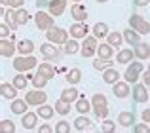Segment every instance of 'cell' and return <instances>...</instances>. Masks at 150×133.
Wrapping results in <instances>:
<instances>
[{
	"instance_id": "1",
	"label": "cell",
	"mask_w": 150,
	"mask_h": 133,
	"mask_svg": "<svg viewBox=\"0 0 150 133\" xmlns=\"http://www.w3.org/2000/svg\"><path fill=\"white\" fill-rule=\"evenodd\" d=\"M91 107L97 118L106 120V116H108V101H106V97L103 93H95L91 97Z\"/></svg>"
},
{
	"instance_id": "2",
	"label": "cell",
	"mask_w": 150,
	"mask_h": 133,
	"mask_svg": "<svg viewBox=\"0 0 150 133\" xmlns=\"http://www.w3.org/2000/svg\"><path fill=\"white\" fill-rule=\"evenodd\" d=\"M69 30H65V29H61V27H53V29H50L48 33H46V38H48V42L50 44H53V46H65L67 42H69Z\"/></svg>"
},
{
	"instance_id": "3",
	"label": "cell",
	"mask_w": 150,
	"mask_h": 133,
	"mask_svg": "<svg viewBox=\"0 0 150 133\" xmlns=\"http://www.w3.org/2000/svg\"><path fill=\"white\" fill-rule=\"evenodd\" d=\"M36 65H40V63H38L36 57H33V55H19V57L13 59V69L17 70V72H27V70L34 69Z\"/></svg>"
},
{
	"instance_id": "4",
	"label": "cell",
	"mask_w": 150,
	"mask_h": 133,
	"mask_svg": "<svg viewBox=\"0 0 150 133\" xmlns=\"http://www.w3.org/2000/svg\"><path fill=\"white\" fill-rule=\"evenodd\" d=\"M129 29L137 30L139 34H148L150 33V23L143 17V15L133 13L131 17H129Z\"/></svg>"
},
{
	"instance_id": "5",
	"label": "cell",
	"mask_w": 150,
	"mask_h": 133,
	"mask_svg": "<svg viewBox=\"0 0 150 133\" xmlns=\"http://www.w3.org/2000/svg\"><path fill=\"white\" fill-rule=\"evenodd\" d=\"M46 99H48V95L42 89H33V91L25 93V101L29 103V107H42V105H46Z\"/></svg>"
},
{
	"instance_id": "6",
	"label": "cell",
	"mask_w": 150,
	"mask_h": 133,
	"mask_svg": "<svg viewBox=\"0 0 150 133\" xmlns=\"http://www.w3.org/2000/svg\"><path fill=\"white\" fill-rule=\"evenodd\" d=\"M144 70V66H143V63H131L125 69V72H124V78H125V82L127 84H135L137 80H139V76H141V72Z\"/></svg>"
},
{
	"instance_id": "7",
	"label": "cell",
	"mask_w": 150,
	"mask_h": 133,
	"mask_svg": "<svg viewBox=\"0 0 150 133\" xmlns=\"http://www.w3.org/2000/svg\"><path fill=\"white\" fill-rule=\"evenodd\" d=\"M34 23L40 30H50L53 29V15L51 13H46V11H38L34 15Z\"/></svg>"
},
{
	"instance_id": "8",
	"label": "cell",
	"mask_w": 150,
	"mask_h": 133,
	"mask_svg": "<svg viewBox=\"0 0 150 133\" xmlns=\"http://www.w3.org/2000/svg\"><path fill=\"white\" fill-rule=\"evenodd\" d=\"M70 36L74 38V40H76V38H88L89 36V29H88V25H86V23H74L72 27H70Z\"/></svg>"
},
{
	"instance_id": "9",
	"label": "cell",
	"mask_w": 150,
	"mask_h": 133,
	"mask_svg": "<svg viewBox=\"0 0 150 133\" xmlns=\"http://www.w3.org/2000/svg\"><path fill=\"white\" fill-rule=\"evenodd\" d=\"M133 99H135L137 103H146L150 99V95L146 91V86L144 84H135L133 86Z\"/></svg>"
},
{
	"instance_id": "10",
	"label": "cell",
	"mask_w": 150,
	"mask_h": 133,
	"mask_svg": "<svg viewBox=\"0 0 150 133\" xmlns=\"http://www.w3.org/2000/svg\"><path fill=\"white\" fill-rule=\"evenodd\" d=\"M40 55L46 57V59H59L61 52H59L53 44H50V42H48V44H42L40 46Z\"/></svg>"
},
{
	"instance_id": "11",
	"label": "cell",
	"mask_w": 150,
	"mask_h": 133,
	"mask_svg": "<svg viewBox=\"0 0 150 133\" xmlns=\"http://www.w3.org/2000/svg\"><path fill=\"white\" fill-rule=\"evenodd\" d=\"M70 15H72V19L76 23H84L86 19H88V10H86L82 4H74V6L70 8Z\"/></svg>"
},
{
	"instance_id": "12",
	"label": "cell",
	"mask_w": 150,
	"mask_h": 133,
	"mask_svg": "<svg viewBox=\"0 0 150 133\" xmlns=\"http://www.w3.org/2000/svg\"><path fill=\"white\" fill-rule=\"evenodd\" d=\"M15 52H17V44H13L11 40L4 38V40L0 42V53H2V57H11Z\"/></svg>"
},
{
	"instance_id": "13",
	"label": "cell",
	"mask_w": 150,
	"mask_h": 133,
	"mask_svg": "<svg viewBox=\"0 0 150 133\" xmlns=\"http://www.w3.org/2000/svg\"><path fill=\"white\" fill-rule=\"evenodd\" d=\"M21 124L25 129H34L38 124V114L36 112H27V114L21 116Z\"/></svg>"
},
{
	"instance_id": "14",
	"label": "cell",
	"mask_w": 150,
	"mask_h": 133,
	"mask_svg": "<svg viewBox=\"0 0 150 133\" xmlns=\"http://www.w3.org/2000/svg\"><path fill=\"white\" fill-rule=\"evenodd\" d=\"M112 93L114 97H118V99H124V97L129 95V84L127 82H118V84L112 86Z\"/></svg>"
},
{
	"instance_id": "15",
	"label": "cell",
	"mask_w": 150,
	"mask_h": 133,
	"mask_svg": "<svg viewBox=\"0 0 150 133\" xmlns=\"http://www.w3.org/2000/svg\"><path fill=\"white\" fill-rule=\"evenodd\" d=\"M48 10H50V13L53 15V17H57V15H61L63 11L67 10V0H51Z\"/></svg>"
},
{
	"instance_id": "16",
	"label": "cell",
	"mask_w": 150,
	"mask_h": 133,
	"mask_svg": "<svg viewBox=\"0 0 150 133\" xmlns=\"http://www.w3.org/2000/svg\"><path fill=\"white\" fill-rule=\"evenodd\" d=\"M80 99V93H78V89L74 88H67L61 91V101H65V103H76V101Z\"/></svg>"
},
{
	"instance_id": "17",
	"label": "cell",
	"mask_w": 150,
	"mask_h": 133,
	"mask_svg": "<svg viewBox=\"0 0 150 133\" xmlns=\"http://www.w3.org/2000/svg\"><path fill=\"white\" fill-rule=\"evenodd\" d=\"M0 91H2L4 99H11V101L17 99V88L13 84H2L0 86Z\"/></svg>"
},
{
	"instance_id": "18",
	"label": "cell",
	"mask_w": 150,
	"mask_h": 133,
	"mask_svg": "<svg viewBox=\"0 0 150 133\" xmlns=\"http://www.w3.org/2000/svg\"><path fill=\"white\" fill-rule=\"evenodd\" d=\"M124 40L127 42L129 46H137V44H141V34L133 29H125L124 30Z\"/></svg>"
},
{
	"instance_id": "19",
	"label": "cell",
	"mask_w": 150,
	"mask_h": 133,
	"mask_svg": "<svg viewBox=\"0 0 150 133\" xmlns=\"http://www.w3.org/2000/svg\"><path fill=\"white\" fill-rule=\"evenodd\" d=\"M27 107H29V103H27L25 99H15V101H11V112L13 114H27Z\"/></svg>"
},
{
	"instance_id": "20",
	"label": "cell",
	"mask_w": 150,
	"mask_h": 133,
	"mask_svg": "<svg viewBox=\"0 0 150 133\" xmlns=\"http://www.w3.org/2000/svg\"><path fill=\"white\" fill-rule=\"evenodd\" d=\"M133 57H135V52H131L129 48H124V50H120V52H118L116 61H118V63L127 65V63H131V61H133Z\"/></svg>"
},
{
	"instance_id": "21",
	"label": "cell",
	"mask_w": 150,
	"mask_h": 133,
	"mask_svg": "<svg viewBox=\"0 0 150 133\" xmlns=\"http://www.w3.org/2000/svg\"><path fill=\"white\" fill-rule=\"evenodd\" d=\"M118 78H120V74H118V70L116 69H112V66H110V69H106L105 72H103V80H105V84H118Z\"/></svg>"
},
{
	"instance_id": "22",
	"label": "cell",
	"mask_w": 150,
	"mask_h": 133,
	"mask_svg": "<svg viewBox=\"0 0 150 133\" xmlns=\"http://www.w3.org/2000/svg\"><path fill=\"white\" fill-rule=\"evenodd\" d=\"M17 52L21 55H30L34 52V42L33 40H21L17 42Z\"/></svg>"
},
{
	"instance_id": "23",
	"label": "cell",
	"mask_w": 150,
	"mask_h": 133,
	"mask_svg": "<svg viewBox=\"0 0 150 133\" xmlns=\"http://www.w3.org/2000/svg\"><path fill=\"white\" fill-rule=\"evenodd\" d=\"M135 57L137 59H148L150 57V46L148 44H144V42H141V44H137L135 46Z\"/></svg>"
},
{
	"instance_id": "24",
	"label": "cell",
	"mask_w": 150,
	"mask_h": 133,
	"mask_svg": "<svg viewBox=\"0 0 150 133\" xmlns=\"http://www.w3.org/2000/svg\"><path fill=\"white\" fill-rule=\"evenodd\" d=\"M114 53V48L110 44H101L99 48H97V55H99V59H105V61H110V57H112Z\"/></svg>"
},
{
	"instance_id": "25",
	"label": "cell",
	"mask_w": 150,
	"mask_h": 133,
	"mask_svg": "<svg viewBox=\"0 0 150 133\" xmlns=\"http://www.w3.org/2000/svg\"><path fill=\"white\" fill-rule=\"evenodd\" d=\"M91 108H93V107H91V101H88L84 95H80V99L76 101V110L80 112L82 116H84V114H88Z\"/></svg>"
},
{
	"instance_id": "26",
	"label": "cell",
	"mask_w": 150,
	"mask_h": 133,
	"mask_svg": "<svg viewBox=\"0 0 150 133\" xmlns=\"http://www.w3.org/2000/svg\"><path fill=\"white\" fill-rule=\"evenodd\" d=\"M38 74L40 76H44V78H53L55 76V69H53V65L51 63H40L38 65Z\"/></svg>"
},
{
	"instance_id": "27",
	"label": "cell",
	"mask_w": 150,
	"mask_h": 133,
	"mask_svg": "<svg viewBox=\"0 0 150 133\" xmlns=\"http://www.w3.org/2000/svg\"><path fill=\"white\" fill-rule=\"evenodd\" d=\"M118 124L120 126H131V124H135V116H133V112H127V110H124V112H120L118 114Z\"/></svg>"
},
{
	"instance_id": "28",
	"label": "cell",
	"mask_w": 150,
	"mask_h": 133,
	"mask_svg": "<svg viewBox=\"0 0 150 133\" xmlns=\"http://www.w3.org/2000/svg\"><path fill=\"white\" fill-rule=\"evenodd\" d=\"M108 25L106 23H95L93 25V36L95 38H103V36H108Z\"/></svg>"
},
{
	"instance_id": "29",
	"label": "cell",
	"mask_w": 150,
	"mask_h": 133,
	"mask_svg": "<svg viewBox=\"0 0 150 133\" xmlns=\"http://www.w3.org/2000/svg\"><path fill=\"white\" fill-rule=\"evenodd\" d=\"M36 114L40 116V118H44V120H50L51 116L55 114V107H50V105H42V107H38Z\"/></svg>"
},
{
	"instance_id": "30",
	"label": "cell",
	"mask_w": 150,
	"mask_h": 133,
	"mask_svg": "<svg viewBox=\"0 0 150 133\" xmlns=\"http://www.w3.org/2000/svg\"><path fill=\"white\" fill-rule=\"evenodd\" d=\"M106 38H108V42H106V44H110L112 48H120L122 42H124V33H110Z\"/></svg>"
},
{
	"instance_id": "31",
	"label": "cell",
	"mask_w": 150,
	"mask_h": 133,
	"mask_svg": "<svg viewBox=\"0 0 150 133\" xmlns=\"http://www.w3.org/2000/svg\"><path fill=\"white\" fill-rule=\"evenodd\" d=\"M82 80V70L80 69H70L69 72H67V82L69 84H78V82Z\"/></svg>"
},
{
	"instance_id": "32",
	"label": "cell",
	"mask_w": 150,
	"mask_h": 133,
	"mask_svg": "<svg viewBox=\"0 0 150 133\" xmlns=\"http://www.w3.org/2000/svg\"><path fill=\"white\" fill-rule=\"evenodd\" d=\"M27 21H29V11H27L25 8L15 10V23H17V25H25Z\"/></svg>"
},
{
	"instance_id": "33",
	"label": "cell",
	"mask_w": 150,
	"mask_h": 133,
	"mask_svg": "<svg viewBox=\"0 0 150 133\" xmlns=\"http://www.w3.org/2000/svg\"><path fill=\"white\" fill-rule=\"evenodd\" d=\"M89 126H91V122H89L88 116H78V118L74 120V127H76L78 131H84L86 127H89Z\"/></svg>"
},
{
	"instance_id": "34",
	"label": "cell",
	"mask_w": 150,
	"mask_h": 133,
	"mask_svg": "<svg viewBox=\"0 0 150 133\" xmlns=\"http://www.w3.org/2000/svg\"><path fill=\"white\" fill-rule=\"evenodd\" d=\"M80 50H82V48L78 46V42L74 40V38H72V40H69V42L65 44V53H67V55H74V53L80 52Z\"/></svg>"
},
{
	"instance_id": "35",
	"label": "cell",
	"mask_w": 150,
	"mask_h": 133,
	"mask_svg": "<svg viewBox=\"0 0 150 133\" xmlns=\"http://www.w3.org/2000/svg\"><path fill=\"white\" fill-rule=\"evenodd\" d=\"M0 133H15V124L11 120H2L0 122Z\"/></svg>"
},
{
	"instance_id": "36",
	"label": "cell",
	"mask_w": 150,
	"mask_h": 133,
	"mask_svg": "<svg viewBox=\"0 0 150 133\" xmlns=\"http://www.w3.org/2000/svg\"><path fill=\"white\" fill-rule=\"evenodd\" d=\"M55 112H57V114H69L70 112V105L59 99L57 103H55Z\"/></svg>"
},
{
	"instance_id": "37",
	"label": "cell",
	"mask_w": 150,
	"mask_h": 133,
	"mask_svg": "<svg viewBox=\"0 0 150 133\" xmlns=\"http://www.w3.org/2000/svg\"><path fill=\"white\" fill-rule=\"evenodd\" d=\"M110 65H112V61H105V59H99V57L93 61V69L103 70V72H105L106 69H110Z\"/></svg>"
},
{
	"instance_id": "38",
	"label": "cell",
	"mask_w": 150,
	"mask_h": 133,
	"mask_svg": "<svg viewBox=\"0 0 150 133\" xmlns=\"http://www.w3.org/2000/svg\"><path fill=\"white\" fill-rule=\"evenodd\" d=\"M82 48H89V50H93V52H97V48H99V44H97V38H95V36L84 38V44H82Z\"/></svg>"
},
{
	"instance_id": "39",
	"label": "cell",
	"mask_w": 150,
	"mask_h": 133,
	"mask_svg": "<svg viewBox=\"0 0 150 133\" xmlns=\"http://www.w3.org/2000/svg\"><path fill=\"white\" fill-rule=\"evenodd\" d=\"M11 84H13L17 89H25L29 82H27V78L23 76V74H17V76H13V82H11Z\"/></svg>"
},
{
	"instance_id": "40",
	"label": "cell",
	"mask_w": 150,
	"mask_h": 133,
	"mask_svg": "<svg viewBox=\"0 0 150 133\" xmlns=\"http://www.w3.org/2000/svg\"><path fill=\"white\" fill-rule=\"evenodd\" d=\"M116 131V122H112V120H105L101 126V133H114Z\"/></svg>"
},
{
	"instance_id": "41",
	"label": "cell",
	"mask_w": 150,
	"mask_h": 133,
	"mask_svg": "<svg viewBox=\"0 0 150 133\" xmlns=\"http://www.w3.org/2000/svg\"><path fill=\"white\" fill-rule=\"evenodd\" d=\"M0 2H2V6H10L11 10H19V8H23L25 0H0Z\"/></svg>"
},
{
	"instance_id": "42",
	"label": "cell",
	"mask_w": 150,
	"mask_h": 133,
	"mask_svg": "<svg viewBox=\"0 0 150 133\" xmlns=\"http://www.w3.org/2000/svg\"><path fill=\"white\" fill-rule=\"evenodd\" d=\"M55 133H70V124L61 120V122L55 124Z\"/></svg>"
},
{
	"instance_id": "43",
	"label": "cell",
	"mask_w": 150,
	"mask_h": 133,
	"mask_svg": "<svg viewBox=\"0 0 150 133\" xmlns=\"http://www.w3.org/2000/svg\"><path fill=\"white\" fill-rule=\"evenodd\" d=\"M46 82H48V78H44V76H40V74H36V76L33 78V86L36 89H42L46 86Z\"/></svg>"
},
{
	"instance_id": "44",
	"label": "cell",
	"mask_w": 150,
	"mask_h": 133,
	"mask_svg": "<svg viewBox=\"0 0 150 133\" xmlns=\"http://www.w3.org/2000/svg\"><path fill=\"white\" fill-rule=\"evenodd\" d=\"M10 27H8L6 25V23H2V25H0V36H2V40H4V38H8V34H10Z\"/></svg>"
},
{
	"instance_id": "45",
	"label": "cell",
	"mask_w": 150,
	"mask_h": 133,
	"mask_svg": "<svg viewBox=\"0 0 150 133\" xmlns=\"http://www.w3.org/2000/svg\"><path fill=\"white\" fill-rule=\"evenodd\" d=\"M93 53H97V52H93V50H89V48H82L80 50V55L82 57H93Z\"/></svg>"
},
{
	"instance_id": "46",
	"label": "cell",
	"mask_w": 150,
	"mask_h": 133,
	"mask_svg": "<svg viewBox=\"0 0 150 133\" xmlns=\"http://www.w3.org/2000/svg\"><path fill=\"white\" fill-rule=\"evenodd\" d=\"M38 133H53V127H51L50 124H42L40 129H38Z\"/></svg>"
},
{
	"instance_id": "47",
	"label": "cell",
	"mask_w": 150,
	"mask_h": 133,
	"mask_svg": "<svg viewBox=\"0 0 150 133\" xmlns=\"http://www.w3.org/2000/svg\"><path fill=\"white\" fill-rule=\"evenodd\" d=\"M135 133H148L146 124H137V126H135Z\"/></svg>"
},
{
	"instance_id": "48",
	"label": "cell",
	"mask_w": 150,
	"mask_h": 133,
	"mask_svg": "<svg viewBox=\"0 0 150 133\" xmlns=\"http://www.w3.org/2000/svg\"><path fill=\"white\" fill-rule=\"evenodd\" d=\"M143 122L150 124V108H144V110H143Z\"/></svg>"
},
{
	"instance_id": "49",
	"label": "cell",
	"mask_w": 150,
	"mask_h": 133,
	"mask_svg": "<svg viewBox=\"0 0 150 133\" xmlns=\"http://www.w3.org/2000/svg\"><path fill=\"white\" fill-rule=\"evenodd\" d=\"M143 84L144 86H150V72H148V70L143 74Z\"/></svg>"
},
{
	"instance_id": "50",
	"label": "cell",
	"mask_w": 150,
	"mask_h": 133,
	"mask_svg": "<svg viewBox=\"0 0 150 133\" xmlns=\"http://www.w3.org/2000/svg\"><path fill=\"white\" fill-rule=\"evenodd\" d=\"M36 4H38V8H44V6H50L51 0H36Z\"/></svg>"
},
{
	"instance_id": "51",
	"label": "cell",
	"mask_w": 150,
	"mask_h": 133,
	"mask_svg": "<svg viewBox=\"0 0 150 133\" xmlns=\"http://www.w3.org/2000/svg\"><path fill=\"white\" fill-rule=\"evenodd\" d=\"M137 6H146V4H150V0H135Z\"/></svg>"
},
{
	"instance_id": "52",
	"label": "cell",
	"mask_w": 150,
	"mask_h": 133,
	"mask_svg": "<svg viewBox=\"0 0 150 133\" xmlns=\"http://www.w3.org/2000/svg\"><path fill=\"white\" fill-rule=\"evenodd\" d=\"M95 2H101L103 4V2H108V0H95Z\"/></svg>"
},
{
	"instance_id": "53",
	"label": "cell",
	"mask_w": 150,
	"mask_h": 133,
	"mask_svg": "<svg viewBox=\"0 0 150 133\" xmlns=\"http://www.w3.org/2000/svg\"><path fill=\"white\" fill-rule=\"evenodd\" d=\"M72 2H76V4H80V2H82V0H72Z\"/></svg>"
},
{
	"instance_id": "54",
	"label": "cell",
	"mask_w": 150,
	"mask_h": 133,
	"mask_svg": "<svg viewBox=\"0 0 150 133\" xmlns=\"http://www.w3.org/2000/svg\"><path fill=\"white\" fill-rule=\"evenodd\" d=\"M148 72H150V65H148Z\"/></svg>"
},
{
	"instance_id": "55",
	"label": "cell",
	"mask_w": 150,
	"mask_h": 133,
	"mask_svg": "<svg viewBox=\"0 0 150 133\" xmlns=\"http://www.w3.org/2000/svg\"><path fill=\"white\" fill-rule=\"evenodd\" d=\"M148 133H150V127H148Z\"/></svg>"
}]
</instances>
